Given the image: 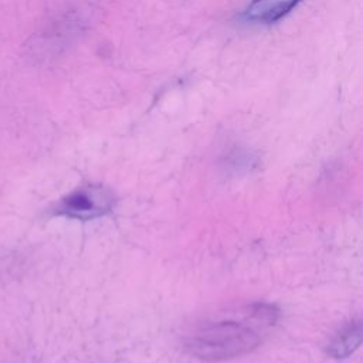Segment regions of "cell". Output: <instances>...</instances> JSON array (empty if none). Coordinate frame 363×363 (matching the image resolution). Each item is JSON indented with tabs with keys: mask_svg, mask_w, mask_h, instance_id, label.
<instances>
[{
	"mask_svg": "<svg viewBox=\"0 0 363 363\" xmlns=\"http://www.w3.org/2000/svg\"><path fill=\"white\" fill-rule=\"evenodd\" d=\"M362 320H352L347 325H345L330 340L328 346V353L333 359H345L350 356L362 342Z\"/></svg>",
	"mask_w": 363,
	"mask_h": 363,
	"instance_id": "277c9868",
	"label": "cell"
},
{
	"mask_svg": "<svg viewBox=\"0 0 363 363\" xmlns=\"http://www.w3.org/2000/svg\"><path fill=\"white\" fill-rule=\"evenodd\" d=\"M279 309L272 303L257 302L227 312L190 332L184 349L203 362H223L244 356L257 349L268 330L277 323Z\"/></svg>",
	"mask_w": 363,
	"mask_h": 363,
	"instance_id": "6da1fadb",
	"label": "cell"
},
{
	"mask_svg": "<svg viewBox=\"0 0 363 363\" xmlns=\"http://www.w3.org/2000/svg\"><path fill=\"white\" fill-rule=\"evenodd\" d=\"M115 206L112 190L104 184L78 187L61 197L52 207L55 216L88 221L109 214Z\"/></svg>",
	"mask_w": 363,
	"mask_h": 363,
	"instance_id": "7a4b0ae2",
	"label": "cell"
},
{
	"mask_svg": "<svg viewBox=\"0 0 363 363\" xmlns=\"http://www.w3.org/2000/svg\"><path fill=\"white\" fill-rule=\"evenodd\" d=\"M301 0H252L242 18L254 24H271L285 17Z\"/></svg>",
	"mask_w": 363,
	"mask_h": 363,
	"instance_id": "3957f363",
	"label": "cell"
}]
</instances>
